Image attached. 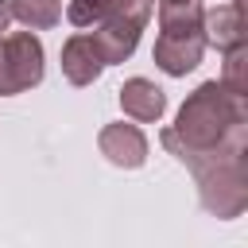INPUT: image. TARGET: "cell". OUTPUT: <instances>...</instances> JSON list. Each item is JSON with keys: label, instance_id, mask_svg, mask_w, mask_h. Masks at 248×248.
<instances>
[{"label": "cell", "instance_id": "6", "mask_svg": "<svg viewBox=\"0 0 248 248\" xmlns=\"http://www.w3.org/2000/svg\"><path fill=\"white\" fill-rule=\"evenodd\" d=\"M101 70H105V62H101L89 31H78L62 43V74L70 85H93L101 78Z\"/></svg>", "mask_w": 248, "mask_h": 248}, {"label": "cell", "instance_id": "9", "mask_svg": "<svg viewBox=\"0 0 248 248\" xmlns=\"http://www.w3.org/2000/svg\"><path fill=\"white\" fill-rule=\"evenodd\" d=\"M240 12H244V0H229V4H217V8L202 12V35H205V43H213L217 50H229V46L244 43Z\"/></svg>", "mask_w": 248, "mask_h": 248}, {"label": "cell", "instance_id": "1", "mask_svg": "<svg viewBox=\"0 0 248 248\" xmlns=\"http://www.w3.org/2000/svg\"><path fill=\"white\" fill-rule=\"evenodd\" d=\"M167 151H209L248 140V101L225 81H202L178 108V120L163 128Z\"/></svg>", "mask_w": 248, "mask_h": 248}, {"label": "cell", "instance_id": "10", "mask_svg": "<svg viewBox=\"0 0 248 248\" xmlns=\"http://www.w3.org/2000/svg\"><path fill=\"white\" fill-rule=\"evenodd\" d=\"M202 0H159V31L163 35H194L202 31Z\"/></svg>", "mask_w": 248, "mask_h": 248}, {"label": "cell", "instance_id": "4", "mask_svg": "<svg viewBox=\"0 0 248 248\" xmlns=\"http://www.w3.org/2000/svg\"><path fill=\"white\" fill-rule=\"evenodd\" d=\"M202 54H205V35L202 31H194V35H163L159 31L155 50H151V62L163 74H170V78H186L202 62Z\"/></svg>", "mask_w": 248, "mask_h": 248}, {"label": "cell", "instance_id": "14", "mask_svg": "<svg viewBox=\"0 0 248 248\" xmlns=\"http://www.w3.org/2000/svg\"><path fill=\"white\" fill-rule=\"evenodd\" d=\"M151 12H155V0H112V8H108L105 19H120V23H128L136 31H143L147 19H151Z\"/></svg>", "mask_w": 248, "mask_h": 248}, {"label": "cell", "instance_id": "2", "mask_svg": "<svg viewBox=\"0 0 248 248\" xmlns=\"http://www.w3.org/2000/svg\"><path fill=\"white\" fill-rule=\"evenodd\" d=\"M178 155L198 182L202 205L213 217H240L248 205V140L209 147V151H170Z\"/></svg>", "mask_w": 248, "mask_h": 248}, {"label": "cell", "instance_id": "3", "mask_svg": "<svg viewBox=\"0 0 248 248\" xmlns=\"http://www.w3.org/2000/svg\"><path fill=\"white\" fill-rule=\"evenodd\" d=\"M43 43L35 31H4L0 35V97L27 93L43 81Z\"/></svg>", "mask_w": 248, "mask_h": 248}, {"label": "cell", "instance_id": "15", "mask_svg": "<svg viewBox=\"0 0 248 248\" xmlns=\"http://www.w3.org/2000/svg\"><path fill=\"white\" fill-rule=\"evenodd\" d=\"M8 23H12V12H8V4H4V0H0V35H4V31H8Z\"/></svg>", "mask_w": 248, "mask_h": 248}, {"label": "cell", "instance_id": "7", "mask_svg": "<svg viewBox=\"0 0 248 248\" xmlns=\"http://www.w3.org/2000/svg\"><path fill=\"white\" fill-rule=\"evenodd\" d=\"M89 39H93V46H97V54H101L105 66L128 62L136 54V46H140V31L128 27V23H120V19H101L97 27H89Z\"/></svg>", "mask_w": 248, "mask_h": 248}, {"label": "cell", "instance_id": "12", "mask_svg": "<svg viewBox=\"0 0 248 248\" xmlns=\"http://www.w3.org/2000/svg\"><path fill=\"white\" fill-rule=\"evenodd\" d=\"M248 46L244 43H236V46H229L225 50V74H221V81L232 89V93H244L248 97Z\"/></svg>", "mask_w": 248, "mask_h": 248}, {"label": "cell", "instance_id": "5", "mask_svg": "<svg viewBox=\"0 0 248 248\" xmlns=\"http://www.w3.org/2000/svg\"><path fill=\"white\" fill-rule=\"evenodd\" d=\"M97 147L112 167H124V170H136V167L147 163V136L136 124H124V120L105 124L101 136H97Z\"/></svg>", "mask_w": 248, "mask_h": 248}, {"label": "cell", "instance_id": "8", "mask_svg": "<svg viewBox=\"0 0 248 248\" xmlns=\"http://www.w3.org/2000/svg\"><path fill=\"white\" fill-rule=\"evenodd\" d=\"M120 108H124V116H132L140 124H151L167 112V93L147 78H128L120 85Z\"/></svg>", "mask_w": 248, "mask_h": 248}, {"label": "cell", "instance_id": "13", "mask_svg": "<svg viewBox=\"0 0 248 248\" xmlns=\"http://www.w3.org/2000/svg\"><path fill=\"white\" fill-rule=\"evenodd\" d=\"M108 8H112V0H70L66 4V19L74 27H81V31H89L108 16Z\"/></svg>", "mask_w": 248, "mask_h": 248}, {"label": "cell", "instance_id": "11", "mask_svg": "<svg viewBox=\"0 0 248 248\" xmlns=\"http://www.w3.org/2000/svg\"><path fill=\"white\" fill-rule=\"evenodd\" d=\"M12 19H19L27 31H46L62 19V0H12Z\"/></svg>", "mask_w": 248, "mask_h": 248}]
</instances>
